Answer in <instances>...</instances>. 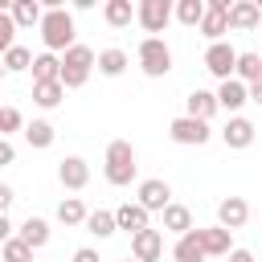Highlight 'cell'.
I'll list each match as a JSON object with an SVG mask.
<instances>
[{"mask_svg": "<svg viewBox=\"0 0 262 262\" xmlns=\"http://www.w3.org/2000/svg\"><path fill=\"white\" fill-rule=\"evenodd\" d=\"M229 262H254L250 250H229Z\"/></svg>", "mask_w": 262, "mask_h": 262, "instance_id": "40", "label": "cell"}, {"mask_svg": "<svg viewBox=\"0 0 262 262\" xmlns=\"http://www.w3.org/2000/svg\"><path fill=\"white\" fill-rule=\"evenodd\" d=\"M233 74H237V82H258L262 78V57L258 53H237Z\"/></svg>", "mask_w": 262, "mask_h": 262, "instance_id": "27", "label": "cell"}, {"mask_svg": "<svg viewBox=\"0 0 262 262\" xmlns=\"http://www.w3.org/2000/svg\"><path fill=\"white\" fill-rule=\"evenodd\" d=\"M201 16H205V4H201V0H180V4H176V20H180V25L192 29V25H201Z\"/></svg>", "mask_w": 262, "mask_h": 262, "instance_id": "32", "label": "cell"}, {"mask_svg": "<svg viewBox=\"0 0 262 262\" xmlns=\"http://www.w3.org/2000/svg\"><path fill=\"white\" fill-rule=\"evenodd\" d=\"M74 262H98V250L82 246V250H74Z\"/></svg>", "mask_w": 262, "mask_h": 262, "instance_id": "36", "label": "cell"}, {"mask_svg": "<svg viewBox=\"0 0 262 262\" xmlns=\"http://www.w3.org/2000/svg\"><path fill=\"white\" fill-rule=\"evenodd\" d=\"M12 33H16V25H12V16L0 8V53H8L16 41H12Z\"/></svg>", "mask_w": 262, "mask_h": 262, "instance_id": "35", "label": "cell"}, {"mask_svg": "<svg viewBox=\"0 0 262 262\" xmlns=\"http://www.w3.org/2000/svg\"><path fill=\"white\" fill-rule=\"evenodd\" d=\"M12 131H25V119H20L16 106H4V111H0V139L12 135Z\"/></svg>", "mask_w": 262, "mask_h": 262, "instance_id": "34", "label": "cell"}, {"mask_svg": "<svg viewBox=\"0 0 262 262\" xmlns=\"http://www.w3.org/2000/svg\"><path fill=\"white\" fill-rule=\"evenodd\" d=\"M221 135H225V147H250V143H254V123L242 119V115H233Z\"/></svg>", "mask_w": 262, "mask_h": 262, "instance_id": "14", "label": "cell"}, {"mask_svg": "<svg viewBox=\"0 0 262 262\" xmlns=\"http://www.w3.org/2000/svg\"><path fill=\"white\" fill-rule=\"evenodd\" d=\"M246 94H250V98L262 106V78H258V82H250V86H246Z\"/></svg>", "mask_w": 262, "mask_h": 262, "instance_id": "39", "label": "cell"}, {"mask_svg": "<svg viewBox=\"0 0 262 262\" xmlns=\"http://www.w3.org/2000/svg\"><path fill=\"white\" fill-rule=\"evenodd\" d=\"M164 229H172V233L184 237V233L192 229V213H188L184 205H168V209H164Z\"/></svg>", "mask_w": 262, "mask_h": 262, "instance_id": "26", "label": "cell"}, {"mask_svg": "<svg viewBox=\"0 0 262 262\" xmlns=\"http://www.w3.org/2000/svg\"><path fill=\"white\" fill-rule=\"evenodd\" d=\"M242 102H250V94H246V82H237V78H225V82H221V90H217V106H225V111H237Z\"/></svg>", "mask_w": 262, "mask_h": 262, "instance_id": "16", "label": "cell"}, {"mask_svg": "<svg viewBox=\"0 0 262 262\" xmlns=\"http://www.w3.org/2000/svg\"><path fill=\"white\" fill-rule=\"evenodd\" d=\"M8 16H12V25H20V29H29V25H41V4H37V0H16Z\"/></svg>", "mask_w": 262, "mask_h": 262, "instance_id": "22", "label": "cell"}, {"mask_svg": "<svg viewBox=\"0 0 262 262\" xmlns=\"http://www.w3.org/2000/svg\"><path fill=\"white\" fill-rule=\"evenodd\" d=\"M0 78H4V61H0Z\"/></svg>", "mask_w": 262, "mask_h": 262, "instance_id": "42", "label": "cell"}, {"mask_svg": "<svg viewBox=\"0 0 262 262\" xmlns=\"http://www.w3.org/2000/svg\"><path fill=\"white\" fill-rule=\"evenodd\" d=\"M12 237V221H8V213H0V246Z\"/></svg>", "mask_w": 262, "mask_h": 262, "instance_id": "37", "label": "cell"}, {"mask_svg": "<svg viewBox=\"0 0 262 262\" xmlns=\"http://www.w3.org/2000/svg\"><path fill=\"white\" fill-rule=\"evenodd\" d=\"M66 98V86L61 82H33V102L37 106H57Z\"/></svg>", "mask_w": 262, "mask_h": 262, "instance_id": "25", "label": "cell"}, {"mask_svg": "<svg viewBox=\"0 0 262 262\" xmlns=\"http://www.w3.org/2000/svg\"><path fill=\"white\" fill-rule=\"evenodd\" d=\"M246 217H250V205H246L242 196H225V201L217 205V225H221V229H229V233H233V229H242V225H246Z\"/></svg>", "mask_w": 262, "mask_h": 262, "instance_id": "10", "label": "cell"}, {"mask_svg": "<svg viewBox=\"0 0 262 262\" xmlns=\"http://www.w3.org/2000/svg\"><path fill=\"white\" fill-rule=\"evenodd\" d=\"M233 66H237V49H233V45L217 41V45H209V49H205V70H209V74H217L221 82H225V78H233Z\"/></svg>", "mask_w": 262, "mask_h": 262, "instance_id": "7", "label": "cell"}, {"mask_svg": "<svg viewBox=\"0 0 262 262\" xmlns=\"http://www.w3.org/2000/svg\"><path fill=\"white\" fill-rule=\"evenodd\" d=\"M172 258H176V262H205V250H201V242H196V233H192V229L172 246Z\"/></svg>", "mask_w": 262, "mask_h": 262, "instance_id": "21", "label": "cell"}, {"mask_svg": "<svg viewBox=\"0 0 262 262\" xmlns=\"http://www.w3.org/2000/svg\"><path fill=\"white\" fill-rule=\"evenodd\" d=\"M33 66V53L25 49V45H12L8 53H4V70H29Z\"/></svg>", "mask_w": 262, "mask_h": 262, "instance_id": "33", "label": "cell"}, {"mask_svg": "<svg viewBox=\"0 0 262 262\" xmlns=\"http://www.w3.org/2000/svg\"><path fill=\"white\" fill-rule=\"evenodd\" d=\"M29 70H33V82H57V70H61V61H57L53 53H37Z\"/></svg>", "mask_w": 262, "mask_h": 262, "instance_id": "24", "label": "cell"}, {"mask_svg": "<svg viewBox=\"0 0 262 262\" xmlns=\"http://www.w3.org/2000/svg\"><path fill=\"white\" fill-rule=\"evenodd\" d=\"M25 139H29V147H49L53 143V127L45 119H33V123H25Z\"/></svg>", "mask_w": 262, "mask_h": 262, "instance_id": "29", "label": "cell"}, {"mask_svg": "<svg viewBox=\"0 0 262 262\" xmlns=\"http://www.w3.org/2000/svg\"><path fill=\"white\" fill-rule=\"evenodd\" d=\"M168 135H172L176 143H192V147H201V143L209 139V123H201V119H188V115H180V119H172Z\"/></svg>", "mask_w": 262, "mask_h": 262, "instance_id": "8", "label": "cell"}, {"mask_svg": "<svg viewBox=\"0 0 262 262\" xmlns=\"http://www.w3.org/2000/svg\"><path fill=\"white\" fill-rule=\"evenodd\" d=\"M127 262H135V258H127Z\"/></svg>", "mask_w": 262, "mask_h": 262, "instance_id": "43", "label": "cell"}, {"mask_svg": "<svg viewBox=\"0 0 262 262\" xmlns=\"http://www.w3.org/2000/svg\"><path fill=\"white\" fill-rule=\"evenodd\" d=\"M196 233V242H201V250H205V258L213 254H229V246H233V237H229V229H221V225H209V229H192Z\"/></svg>", "mask_w": 262, "mask_h": 262, "instance_id": "12", "label": "cell"}, {"mask_svg": "<svg viewBox=\"0 0 262 262\" xmlns=\"http://www.w3.org/2000/svg\"><path fill=\"white\" fill-rule=\"evenodd\" d=\"M16 237H20V242H25L29 250H41V246L49 242V225H45L41 217H29V221L20 225V233H16Z\"/></svg>", "mask_w": 262, "mask_h": 262, "instance_id": "20", "label": "cell"}, {"mask_svg": "<svg viewBox=\"0 0 262 262\" xmlns=\"http://www.w3.org/2000/svg\"><path fill=\"white\" fill-rule=\"evenodd\" d=\"M0 111H4V106H0Z\"/></svg>", "mask_w": 262, "mask_h": 262, "instance_id": "44", "label": "cell"}, {"mask_svg": "<svg viewBox=\"0 0 262 262\" xmlns=\"http://www.w3.org/2000/svg\"><path fill=\"white\" fill-rule=\"evenodd\" d=\"M86 229H90L94 237H106V233H115V213H106V209H98V213H86Z\"/></svg>", "mask_w": 262, "mask_h": 262, "instance_id": "30", "label": "cell"}, {"mask_svg": "<svg viewBox=\"0 0 262 262\" xmlns=\"http://www.w3.org/2000/svg\"><path fill=\"white\" fill-rule=\"evenodd\" d=\"M16 160V151H12V143L8 139H0V164H12Z\"/></svg>", "mask_w": 262, "mask_h": 262, "instance_id": "38", "label": "cell"}, {"mask_svg": "<svg viewBox=\"0 0 262 262\" xmlns=\"http://www.w3.org/2000/svg\"><path fill=\"white\" fill-rule=\"evenodd\" d=\"M135 20H139L147 33H164L168 20H172V4H168V0H143V4L135 8Z\"/></svg>", "mask_w": 262, "mask_h": 262, "instance_id": "6", "label": "cell"}, {"mask_svg": "<svg viewBox=\"0 0 262 262\" xmlns=\"http://www.w3.org/2000/svg\"><path fill=\"white\" fill-rule=\"evenodd\" d=\"M57 221H61V225H86V205H82L78 196H66V201L57 205Z\"/></svg>", "mask_w": 262, "mask_h": 262, "instance_id": "28", "label": "cell"}, {"mask_svg": "<svg viewBox=\"0 0 262 262\" xmlns=\"http://www.w3.org/2000/svg\"><path fill=\"white\" fill-rule=\"evenodd\" d=\"M135 147L127 139H111L106 143V180L111 184H131L135 180Z\"/></svg>", "mask_w": 262, "mask_h": 262, "instance_id": "3", "label": "cell"}, {"mask_svg": "<svg viewBox=\"0 0 262 262\" xmlns=\"http://www.w3.org/2000/svg\"><path fill=\"white\" fill-rule=\"evenodd\" d=\"M94 61H98V70H102L106 78H119V74L127 70V53H123V49H115V45H111V49H102Z\"/></svg>", "mask_w": 262, "mask_h": 262, "instance_id": "23", "label": "cell"}, {"mask_svg": "<svg viewBox=\"0 0 262 262\" xmlns=\"http://www.w3.org/2000/svg\"><path fill=\"white\" fill-rule=\"evenodd\" d=\"M184 106H188V111H184L188 119H201V123H209V115L217 111V94H209V90H192Z\"/></svg>", "mask_w": 262, "mask_h": 262, "instance_id": "17", "label": "cell"}, {"mask_svg": "<svg viewBox=\"0 0 262 262\" xmlns=\"http://www.w3.org/2000/svg\"><path fill=\"white\" fill-rule=\"evenodd\" d=\"M139 66L147 78H164L172 70V49L164 45V37H143L139 41Z\"/></svg>", "mask_w": 262, "mask_h": 262, "instance_id": "4", "label": "cell"}, {"mask_svg": "<svg viewBox=\"0 0 262 262\" xmlns=\"http://www.w3.org/2000/svg\"><path fill=\"white\" fill-rule=\"evenodd\" d=\"M41 41H45V53L53 49H70L74 45V16L66 8H49L41 12Z\"/></svg>", "mask_w": 262, "mask_h": 262, "instance_id": "2", "label": "cell"}, {"mask_svg": "<svg viewBox=\"0 0 262 262\" xmlns=\"http://www.w3.org/2000/svg\"><path fill=\"white\" fill-rule=\"evenodd\" d=\"M258 25H262V8L254 0L229 4V29H258Z\"/></svg>", "mask_w": 262, "mask_h": 262, "instance_id": "13", "label": "cell"}, {"mask_svg": "<svg viewBox=\"0 0 262 262\" xmlns=\"http://www.w3.org/2000/svg\"><path fill=\"white\" fill-rule=\"evenodd\" d=\"M168 196H172V188H168L164 180H143V184H139V209H147V213H156V209L164 213V209L172 205Z\"/></svg>", "mask_w": 262, "mask_h": 262, "instance_id": "11", "label": "cell"}, {"mask_svg": "<svg viewBox=\"0 0 262 262\" xmlns=\"http://www.w3.org/2000/svg\"><path fill=\"white\" fill-rule=\"evenodd\" d=\"M115 229H127V233L147 229V209H139V205H123V209H115Z\"/></svg>", "mask_w": 262, "mask_h": 262, "instance_id": "18", "label": "cell"}, {"mask_svg": "<svg viewBox=\"0 0 262 262\" xmlns=\"http://www.w3.org/2000/svg\"><path fill=\"white\" fill-rule=\"evenodd\" d=\"M225 29H229V4H221V0L205 4V16H201V33H205V37L217 45Z\"/></svg>", "mask_w": 262, "mask_h": 262, "instance_id": "9", "label": "cell"}, {"mask_svg": "<svg viewBox=\"0 0 262 262\" xmlns=\"http://www.w3.org/2000/svg\"><path fill=\"white\" fill-rule=\"evenodd\" d=\"M160 254H164V233L160 229H139V233H131V258L135 262H160Z\"/></svg>", "mask_w": 262, "mask_h": 262, "instance_id": "5", "label": "cell"}, {"mask_svg": "<svg viewBox=\"0 0 262 262\" xmlns=\"http://www.w3.org/2000/svg\"><path fill=\"white\" fill-rule=\"evenodd\" d=\"M57 176H61V184H66V188H86V180H90V164H86V160H78V156H70V160H61Z\"/></svg>", "mask_w": 262, "mask_h": 262, "instance_id": "15", "label": "cell"}, {"mask_svg": "<svg viewBox=\"0 0 262 262\" xmlns=\"http://www.w3.org/2000/svg\"><path fill=\"white\" fill-rule=\"evenodd\" d=\"M8 205H12V188H8V184H0V213H4Z\"/></svg>", "mask_w": 262, "mask_h": 262, "instance_id": "41", "label": "cell"}, {"mask_svg": "<svg viewBox=\"0 0 262 262\" xmlns=\"http://www.w3.org/2000/svg\"><path fill=\"white\" fill-rule=\"evenodd\" d=\"M131 16H135L131 0H106V4H102V20H106L111 29H127Z\"/></svg>", "mask_w": 262, "mask_h": 262, "instance_id": "19", "label": "cell"}, {"mask_svg": "<svg viewBox=\"0 0 262 262\" xmlns=\"http://www.w3.org/2000/svg\"><path fill=\"white\" fill-rule=\"evenodd\" d=\"M90 70H94V49H90V45H70L66 57H61L57 82H61L66 90H78V86H86Z\"/></svg>", "mask_w": 262, "mask_h": 262, "instance_id": "1", "label": "cell"}, {"mask_svg": "<svg viewBox=\"0 0 262 262\" xmlns=\"http://www.w3.org/2000/svg\"><path fill=\"white\" fill-rule=\"evenodd\" d=\"M0 262H33V250L20 242V237H8L0 246Z\"/></svg>", "mask_w": 262, "mask_h": 262, "instance_id": "31", "label": "cell"}]
</instances>
